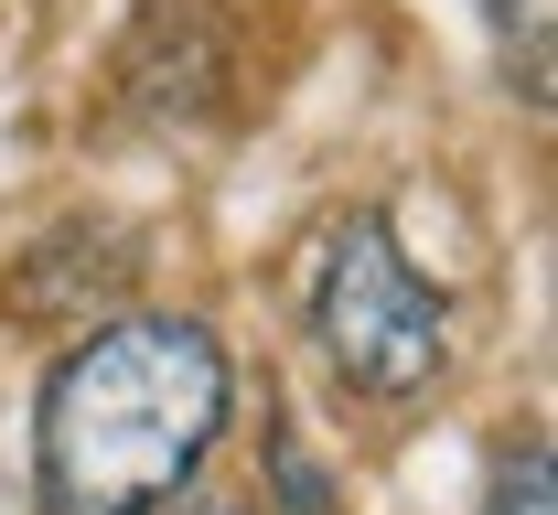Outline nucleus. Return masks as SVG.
Instances as JSON below:
<instances>
[{"instance_id":"nucleus-1","label":"nucleus","mask_w":558,"mask_h":515,"mask_svg":"<svg viewBox=\"0 0 558 515\" xmlns=\"http://www.w3.org/2000/svg\"><path fill=\"white\" fill-rule=\"evenodd\" d=\"M236 366L194 311L97 322L33 397V483L44 515H161L194 494L205 451L226 441Z\"/></svg>"},{"instance_id":"nucleus-2","label":"nucleus","mask_w":558,"mask_h":515,"mask_svg":"<svg viewBox=\"0 0 558 515\" xmlns=\"http://www.w3.org/2000/svg\"><path fill=\"white\" fill-rule=\"evenodd\" d=\"M312 344L354 397H418L451 366V311L409 269V247L387 236V216H344L323 236L312 269Z\"/></svg>"},{"instance_id":"nucleus-3","label":"nucleus","mask_w":558,"mask_h":515,"mask_svg":"<svg viewBox=\"0 0 558 515\" xmlns=\"http://www.w3.org/2000/svg\"><path fill=\"white\" fill-rule=\"evenodd\" d=\"M119 86H130L140 119H205L236 86V33L215 0H150L130 22V54H119Z\"/></svg>"},{"instance_id":"nucleus-4","label":"nucleus","mask_w":558,"mask_h":515,"mask_svg":"<svg viewBox=\"0 0 558 515\" xmlns=\"http://www.w3.org/2000/svg\"><path fill=\"white\" fill-rule=\"evenodd\" d=\"M484 515H558V462H548V441H515L505 462H494Z\"/></svg>"},{"instance_id":"nucleus-5","label":"nucleus","mask_w":558,"mask_h":515,"mask_svg":"<svg viewBox=\"0 0 558 515\" xmlns=\"http://www.w3.org/2000/svg\"><path fill=\"white\" fill-rule=\"evenodd\" d=\"M269 473H279V505H290V515H344V505H333V483L312 473V451L290 441V430L269 441Z\"/></svg>"},{"instance_id":"nucleus-6","label":"nucleus","mask_w":558,"mask_h":515,"mask_svg":"<svg viewBox=\"0 0 558 515\" xmlns=\"http://www.w3.org/2000/svg\"><path fill=\"white\" fill-rule=\"evenodd\" d=\"M194 515H247V505H226V494H215V505H194Z\"/></svg>"},{"instance_id":"nucleus-7","label":"nucleus","mask_w":558,"mask_h":515,"mask_svg":"<svg viewBox=\"0 0 558 515\" xmlns=\"http://www.w3.org/2000/svg\"><path fill=\"white\" fill-rule=\"evenodd\" d=\"M494 11H526V22H537V0H494Z\"/></svg>"}]
</instances>
